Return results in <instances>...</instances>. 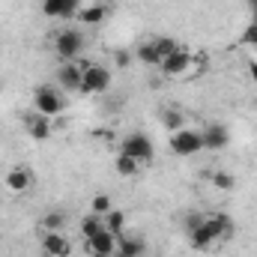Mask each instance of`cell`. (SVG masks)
Segmentation results:
<instances>
[{
  "mask_svg": "<svg viewBox=\"0 0 257 257\" xmlns=\"http://www.w3.org/2000/svg\"><path fill=\"white\" fill-rule=\"evenodd\" d=\"M33 108H36V114H42V117H60L66 111L63 90H60V87H51V84L39 87V90L33 93Z\"/></svg>",
  "mask_w": 257,
  "mask_h": 257,
  "instance_id": "6da1fadb",
  "label": "cell"
},
{
  "mask_svg": "<svg viewBox=\"0 0 257 257\" xmlns=\"http://www.w3.org/2000/svg\"><path fill=\"white\" fill-rule=\"evenodd\" d=\"M111 87V69L102 63H84V75H81V93L87 96H99L108 93Z\"/></svg>",
  "mask_w": 257,
  "mask_h": 257,
  "instance_id": "7a4b0ae2",
  "label": "cell"
},
{
  "mask_svg": "<svg viewBox=\"0 0 257 257\" xmlns=\"http://www.w3.org/2000/svg\"><path fill=\"white\" fill-rule=\"evenodd\" d=\"M84 51V36L81 30H60L54 36V54L60 63H69V60H78V54Z\"/></svg>",
  "mask_w": 257,
  "mask_h": 257,
  "instance_id": "3957f363",
  "label": "cell"
},
{
  "mask_svg": "<svg viewBox=\"0 0 257 257\" xmlns=\"http://www.w3.org/2000/svg\"><path fill=\"white\" fill-rule=\"evenodd\" d=\"M120 153H126L132 156L135 162H141V165H147V162H153V156H156V147H153V141L144 135V132H132L123 138V150Z\"/></svg>",
  "mask_w": 257,
  "mask_h": 257,
  "instance_id": "277c9868",
  "label": "cell"
},
{
  "mask_svg": "<svg viewBox=\"0 0 257 257\" xmlns=\"http://www.w3.org/2000/svg\"><path fill=\"white\" fill-rule=\"evenodd\" d=\"M171 150L177 156H194L203 150V138L194 128H177V132H171Z\"/></svg>",
  "mask_w": 257,
  "mask_h": 257,
  "instance_id": "5b68a950",
  "label": "cell"
},
{
  "mask_svg": "<svg viewBox=\"0 0 257 257\" xmlns=\"http://www.w3.org/2000/svg\"><path fill=\"white\" fill-rule=\"evenodd\" d=\"M84 245H87V254L90 257H114L117 254V236L111 230H99L96 236L84 239Z\"/></svg>",
  "mask_w": 257,
  "mask_h": 257,
  "instance_id": "8992f818",
  "label": "cell"
},
{
  "mask_svg": "<svg viewBox=\"0 0 257 257\" xmlns=\"http://www.w3.org/2000/svg\"><path fill=\"white\" fill-rule=\"evenodd\" d=\"M81 75H84V60H69V63H60L57 69V87L63 93H72V90H81Z\"/></svg>",
  "mask_w": 257,
  "mask_h": 257,
  "instance_id": "52a82bcc",
  "label": "cell"
},
{
  "mask_svg": "<svg viewBox=\"0 0 257 257\" xmlns=\"http://www.w3.org/2000/svg\"><path fill=\"white\" fill-rule=\"evenodd\" d=\"M189 66H192V51H186V48H177L171 57H165L162 60V75H168V78H177V75H186L189 72Z\"/></svg>",
  "mask_w": 257,
  "mask_h": 257,
  "instance_id": "ba28073f",
  "label": "cell"
},
{
  "mask_svg": "<svg viewBox=\"0 0 257 257\" xmlns=\"http://www.w3.org/2000/svg\"><path fill=\"white\" fill-rule=\"evenodd\" d=\"M203 224H206V230H209V236H212L215 242H224V239L233 233V221H230V215H224V212L203 215Z\"/></svg>",
  "mask_w": 257,
  "mask_h": 257,
  "instance_id": "9c48e42d",
  "label": "cell"
},
{
  "mask_svg": "<svg viewBox=\"0 0 257 257\" xmlns=\"http://www.w3.org/2000/svg\"><path fill=\"white\" fill-rule=\"evenodd\" d=\"M42 12L48 18H75L81 12V0H45Z\"/></svg>",
  "mask_w": 257,
  "mask_h": 257,
  "instance_id": "30bf717a",
  "label": "cell"
},
{
  "mask_svg": "<svg viewBox=\"0 0 257 257\" xmlns=\"http://www.w3.org/2000/svg\"><path fill=\"white\" fill-rule=\"evenodd\" d=\"M42 251H45V257H72V242L63 233H45L42 236Z\"/></svg>",
  "mask_w": 257,
  "mask_h": 257,
  "instance_id": "8fae6325",
  "label": "cell"
},
{
  "mask_svg": "<svg viewBox=\"0 0 257 257\" xmlns=\"http://www.w3.org/2000/svg\"><path fill=\"white\" fill-rule=\"evenodd\" d=\"M200 138H203V150H224L230 141L227 128L218 126V123H209L206 128H200Z\"/></svg>",
  "mask_w": 257,
  "mask_h": 257,
  "instance_id": "7c38bea8",
  "label": "cell"
},
{
  "mask_svg": "<svg viewBox=\"0 0 257 257\" xmlns=\"http://www.w3.org/2000/svg\"><path fill=\"white\" fill-rule=\"evenodd\" d=\"M147 254V242L141 236H117V254L114 257H144Z\"/></svg>",
  "mask_w": 257,
  "mask_h": 257,
  "instance_id": "4fadbf2b",
  "label": "cell"
},
{
  "mask_svg": "<svg viewBox=\"0 0 257 257\" xmlns=\"http://www.w3.org/2000/svg\"><path fill=\"white\" fill-rule=\"evenodd\" d=\"M30 186H33V174H30L27 168H12V171L6 174V189H9V192L21 194V192H27Z\"/></svg>",
  "mask_w": 257,
  "mask_h": 257,
  "instance_id": "5bb4252c",
  "label": "cell"
},
{
  "mask_svg": "<svg viewBox=\"0 0 257 257\" xmlns=\"http://www.w3.org/2000/svg\"><path fill=\"white\" fill-rule=\"evenodd\" d=\"M27 135L33 141H48L54 135V126H51V117H42V114H33L27 120Z\"/></svg>",
  "mask_w": 257,
  "mask_h": 257,
  "instance_id": "9a60e30c",
  "label": "cell"
},
{
  "mask_svg": "<svg viewBox=\"0 0 257 257\" xmlns=\"http://www.w3.org/2000/svg\"><path fill=\"white\" fill-rule=\"evenodd\" d=\"M105 15H108V6L105 3H93V6H87V9L78 12V21L87 24V27H96V24L105 21Z\"/></svg>",
  "mask_w": 257,
  "mask_h": 257,
  "instance_id": "2e32d148",
  "label": "cell"
},
{
  "mask_svg": "<svg viewBox=\"0 0 257 257\" xmlns=\"http://www.w3.org/2000/svg\"><path fill=\"white\" fill-rule=\"evenodd\" d=\"M39 227H42L45 233H63V227H66V212H60V209H51V212H45V215L39 218Z\"/></svg>",
  "mask_w": 257,
  "mask_h": 257,
  "instance_id": "e0dca14e",
  "label": "cell"
},
{
  "mask_svg": "<svg viewBox=\"0 0 257 257\" xmlns=\"http://www.w3.org/2000/svg\"><path fill=\"white\" fill-rule=\"evenodd\" d=\"M189 239H192V248H197V251H209V248L215 245V239L209 236V230H206L203 221H200L194 230H189Z\"/></svg>",
  "mask_w": 257,
  "mask_h": 257,
  "instance_id": "ac0fdd59",
  "label": "cell"
},
{
  "mask_svg": "<svg viewBox=\"0 0 257 257\" xmlns=\"http://www.w3.org/2000/svg\"><path fill=\"white\" fill-rule=\"evenodd\" d=\"M135 60L144 63V66H159L162 63V57H159V51H156V42L150 39V42L138 45V48H135Z\"/></svg>",
  "mask_w": 257,
  "mask_h": 257,
  "instance_id": "d6986e66",
  "label": "cell"
},
{
  "mask_svg": "<svg viewBox=\"0 0 257 257\" xmlns=\"http://www.w3.org/2000/svg\"><path fill=\"white\" fill-rule=\"evenodd\" d=\"M99 230H105V218H102V215L90 212V215H84V218H81V236H84V239L96 236Z\"/></svg>",
  "mask_w": 257,
  "mask_h": 257,
  "instance_id": "ffe728a7",
  "label": "cell"
},
{
  "mask_svg": "<svg viewBox=\"0 0 257 257\" xmlns=\"http://www.w3.org/2000/svg\"><path fill=\"white\" fill-rule=\"evenodd\" d=\"M105 230H111L114 236H123V230H126V212L123 209H111L105 215Z\"/></svg>",
  "mask_w": 257,
  "mask_h": 257,
  "instance_id": "44dd1931",
  "label": "cell"
},
{
  "mask_svg": "<svg viewBox=\"0 0 257 257\" xmlns=\"http://www.w3.org/2000/svg\"><path fill=\"white\" fill-rule=\"evenodd\" d=\"M114 171H117L120 177H135V174L141 171V162H135L132 156H126V153H120V156L114 159Z\"/></svg>",
  "mask_w": 257,
  "mask_h": 257,
  "instance_id": "7402d4cb",
  "label": "cell"
},
{
  "mask_svg": "<svg viewBox=\"0 0 257 257\" xmlns=\"http://www.w3.org/2000/svg\"><path fill=\"white\" fill-rule=\"evenodd\" d=\"M153 42H156V51H159V57H162V60H165V57H171V54L180 48V45H177V39H171V36H156ZM159 66H162V63H159Z\"/></svg>",
  "mask_w": 257,
  "mask_h": 257,
  "instance_id": "603a6c76",
  "label": "cell"
},
{
  "mask_svg": "<svg viewBox=\"0 0 257 257\" xmlns=\"http://www.w3.org/2000/svg\"><path fill=\"white\" fill-rule=\"evenodd\" d=\"M162 123H165V128L177 132V128H183V114H180L177 108H165V111H162Z\"/></svg>",
  "mask_w": 257,
  "mask_h": 257,
  "instance_id": "cb8c5ba5",
  "label": "cell"
},
{
  "mask_svg": "<svg viewBox=\"0 0 257 257\" xmlns=\"http://www.w3.org/2000/svg\"><path fill=\"white\" fill-rule=\"evenodd\" d=\"M233 183H236V180H233V174H230V171H215V174H212V186H215V189H221V192H230V189H233Z\"/></svg>",
  "mask_w": 257,
  "mask_h": 257,
  "instance_id": "d4e9b609",
  "label": "cell"
},
{
  "mask_svg": "<svg viewBox=\"0 0 257 257\" xmlns=\"http://www.w3.org/2000/svg\"><path fill=\"white\" fill-rule=\"evenodd\" d=\"M90 206H93V212H96V215H102V218L114 209V203H111V197H108V194H96V197L90 200Z\"/></svg>",
  "mask_w": 257,
  "mask_h": 257,
  "instance_id": "484cf974",
  "label": "cell"
},
{
  "mask_svg": "<svg viewBox=\"0 0 257 257\" xmlns=\"http://www.w3.org/2000/svg\"><path fill=\"white\" fill-rule=\"evenodd\" d=\"M242 45L257 48V21H248V27L242 30Z\"/></svg>",
  "mask_w": 257,
  "mask_h": 257,
  "instance_id": "4316f807",
  "label": "cell"
},
{
  "mask_svg": "<svg viewBox=\"0 0 257 257\" xmlns=\"http://www.w3.org/2000/svg\"><path fill=\"white\" fill-rule=\"evenodd\" d=\"M200 221H203V215H200V212H192V215H186V230H194Z\"/></svg>",
  "mask_w": 257,
  "mask_h": 257,
  "instance_id": "83f0119b",
  "label": "cell"
},
{
  "mask_svg": "<svg viewBox=\"0 0 257 257\" xmlns=\"http://www.w3.org/2000/svg\"><path fill=\"white\" fill-rule=\"evenodd\" d=\"M248 72H251V81L257 84V60H248Z\"/></svg>",
  "mask_w": 257,
  "mask_h": 257,
  "instance_id": "f1b7e54d",
  "label": "cell"
},
{
  "mask_svg": "<svg viewBox=\"0 0 257 257\" xmlns=\"http://www.w3.org/2000/svg\"><path fill=\"white\" fill-rule=\"evenodd\" d=\"M128 60H132V57H128L126 51H117V63H120V66H126Z\"/></svg>",
  "mask_w": 257,
  "mask_h": 257,
  "instance_id": "f546056e",
  "label": "cell"
}]
</instances>
